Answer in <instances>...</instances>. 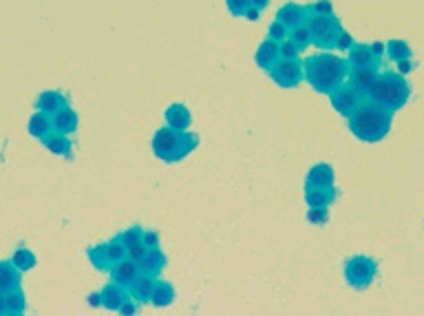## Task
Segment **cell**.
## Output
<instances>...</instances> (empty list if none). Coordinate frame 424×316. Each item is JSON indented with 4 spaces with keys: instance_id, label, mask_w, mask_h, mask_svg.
Returning <instances> with one entry per match:
<instances>
[{
    "instance_id": "cell-45",
    "label": "cell",
    "mask_w": 424,
    "mask_h": 316,
    "mask_svg": "<svg viewBox=\"0 0 424 316\" xmlns=\"http://www.w3.org/2000/svg\"><path fill=\"white\" fill-rule=\"evenodd\" d=\"M7 314V305H5V294H0V316Z\"/></svg>"
},
{
    "instance_id": "cell-43",
    "label": "cell",
    "mask_w": 424,
    "mask_h": 316,
    "mask_svg": "<svg viewBox=\"0 0 424 316\" xmlns=\"http://www.w3.org/2000/svg\"><path fill=\"white\" fill-rule=\"evenodd\" d=\"M86 303H88L91 308H102V298H100V292H93V294H88V296H86Z\"/></svg>"
},
{
    "instance_id": "cell-21",
    "label": "cell",
    "mask_w": 424,
    "mask_h": 316,
    "mask_svg": "<svg viewBox=\"0 0 424 316\" xmlns=\"http://www.w3.org/2000/svg\"><path fill=\"white\" fill-rule=\"evenodd\" d=\"M22 272L11 261H0V294H9L20 288Z\"/></svg>"
},
{
    "instance_id": "cell-40",
    "label": "cell",
    "mask_w": 424,
    "mask_h": 316,
    "mask_svg": "<svg viewBox=\"0 0 424 316\" xmlns=\"http://www.w3.org/2000/svg\"><path fill=\"white\" fill-rule=\"evenodd\" d=\"M312 13H321V16H334V5L331 3H312L307 5Z\"/></svg>"
},
{
    "instance_id": "cell-4",
    "label": "cell",
    "mask_w": 424,
    "mask_h": 316,
    "mask_svg": "<svg viewBox=\"0 0 424 316\" xmlns=\"http://www.w3.org/2000/svg\"><path fill=\"white\" fill-rule=\"evenodd\" d=\"M409 98H411V84H409L406 78H402L400 73H393V71H380L373 91L369 93V102L378 104V107H383L391 113L404 109Z\"/></svg>"
},
{
    "instance_id": "cell-10",
    "label": "cell",
    "mask_w": 424,
    "mask_h": 316,
    "mask_svg": "<svg viewBox=\"0 0 424 316\" xmlns=\"http://www.w3.org/2000/svg\"><path fill=\"white\" fill-rule=\"evenodd\" d=\"M109 275H111V283L119 285V288H124V290H131L133 283L140 279L142 272H140V265L126 257L124 261L115 263Z\"/></svg>"
},
{
    "instance_id": "cell-42",
    "label": "cell",
    "mask_w": 424,
    "mask_h": 316,
    "mask_svg": "<svg viewBox=\"0 0 424 316\" xmlns=\"http://www.w3.org/2000/svg\"><path fill=\"white\" fill-rule=\"evenodd\" d=\"M354 44H356V42H354L352 34H347V32H345V34L340 36V40H338V47H336V49H338V51H347V53H350V49L354 47Z\"/></svg>"
},
{
    "instance_id": "cell-38",
    "label": "cell",
    "mask_w": 424,
    "mask_h": 316,
    "mask_svg": "<svg viewBox=\"0 0 424 316\" xmlns=\"http://www.w3.org/2000/svg\"><path fill=\"white\" fill-rule=\"evenodd\" d=\"M144 246L148 248V250H159V244H161V239H159V232H155V230H144Z\"/></svg>"
},
{
    "instance_id": "cell-32",
    "label": "cell",
    "mask_w": 424,
    "mask_h": 316,
    "mask_svg": "<svg viewBox=\"0 0 424 316\" xmlns=\"http://www.w3.org/2000/svg\"><path fill=\"white\" fill-rule=\"evenodd\" d=\"M119 235H122V239H124L126 250H131V248H135V246H140L142 239H144V230L140 228V225H131V228H126L124 232H119Z\"/></svg>"
},
{
    "instance_id": "cell-7",
    "label": "cell",
    "mask_w": 424,
    "mask_h": 316,
    "mask_svg": "<svg viewBox=\"0 0 424 316\" xmlns=\"http://www.w3.org/2000/svg\"><path fill=\"white\" fill-rule=\"evenodd\" d=\"M267 75L281 88H294L305 80V71H303L300 60H279Z\"/></svg>"
},
{
    "instance_id": "cell-30",
    "label": "cell",
    "mask_w": 424,
    "mask_h": 316,
    "mask_svg": "<svg viewBox=\"0 0 424 316\" xmlns=\"http://www.w3.org/2000/svg\"><path fill=\"white\" fill-rule=\"evenodd\" d=\"M5 305H7V312H13V314H25V308H27V296L22 292V288L13 290L9 294H5Z\"/></svg>"
},
{
    "instance_id": "cell-28",
    "label": "cell",
    "mask_w": 424,
    "mask_h": 316,
    "mask_svg": "<svg viewBox=\"0 0 424 316\" xmlns=\"http://www.w3.org/2000/svg\"><path fill=\"white\" fill-rule=\"evenodd\" d=\"M11 263L16 265L20 272H29V270H34L38 265V259H36V254L29 250V248H18L16 252H13Z\"/></svg>"
},
{
    "instance_id": "cell-15",
    "label": "cell",
    "mask_w": 424,
    "mask_h": 316,
    "mask_svg": "<svg viewBox=\"0 0 424 316\" xmlns=\"http://www.w3.org/2000/svg\"><path fill=\"white\" fill-rule=\"evenodd\" d=\"M36 107H38L40 113L53 117L55 113H60L62 109L69 107V100H67L65 93H60V91H44V93H40Z\"/></svg>"
},
{
    "instance_id": "cell-11",
    "label": "cell",
    "mask_w": 424,
    "mask_h": 316,
    "mask_svg": "<svg viewBox=\"0 0 424 316\" xmlns=\"http://www.w3.org/2000/svg\"><path fill=\"white\" fill-rule=\"evenodd\" d=\"M307 16H310L307 5L287 3V5H283V7L277 11V22H281L285 29H290V32H292V29H296V27H300V25H305Z\"/></svg>"
},
{
    "instance_id": "cell-5",
    "label": "cell",
    "mask_w": 424,
    "mask_h": 316,
    "mask_svg": "<svg viewBox=\"0 0 424 316\" xmlns=\"http://www.w3.org/2000/svg\"><path fill=\"white\" fill-rule=\"evenodd\" d=\"M305 25H307L310 34H312V44L321 49L323 53L336 49L340 36L345 34V29H343L340 20L336 18V13H334V16H321V13H312L310 11Z\"/></svg>"
},
{
    "instance_id": "cell-3",
    "label": "cell",
    "mask_w": 424,
    "mask_h": 316,
    "mask_svg": "<svg viewBox=\"0 0 424 316\" xmlns=\"http://www.w3.org/2000/svg\"><path fill=\"white\" fill-rule=\"evenodd\" d=\"M197 146H199L197 133H179L164 126L153 135V153L164 164H177L186 159Z\"/></svg>"
},
{
    "instance_id": "cell-8",
    "label": "cell",
    "mask_w": 424,
    "mask_h": 316,
    "mask_svg": "<svg viewBox=\"0 0 424 316\" xmlns=\"http://www.w3.org/2000/svg\"><path fill=\"white\" fill-rule=\"evenodd\" d=\"M345 60H347V65H350V71H358V69L380 71V67H383V58L373 51L371 44H362V42H356Z\"/></svg>"
},
{
    "instance_id": "cell-44",
    "label": "cell",
    "mask_w": 424,
    "mask_h": 316,
    "mask_svg": "<svg viewBox=\"0 0 424 316\" xmlns=\"http://www.w3.org/2000/svg\"><path fill=\"white\" fill-rule=\"evenodd\" d=\"M398 71H400V75L404 78L406 73H411L413 71V65H411V60H406V62H398Z\"/></svg>"
},
{
    "instance_id": "cell-25",
    "label": "cell",
    "mask_w": 424,
    "mask_h": 316,
    "mask_svg": "<svg viewBox=\"0 0 424 316\" xmlns=\"http://www.w3.org/2000/svg\"><path fill=\"white\" fill-rule=\"evenodd\" d=\"M29 135H32V138H36V140H44L47 138V135L53 131V124H51V117L49 115H44V113H34L32 117H29Z\"/></svg>"
},
{
    "instance_id": "cell-46",
    "label": "cell",
    "mask_w": 424,
    "mask_h": 316,
    "mask_svg": "<svg viewBox=\"0 0 424 316\" xmlns=\"http://www.w3.org/2000/svg\"><path fill=\"white\" fill-rule=\"evenodd\" d=\"M5 316H25V314H13V312H7Z\"/></svg>"
},
{
    "instance_id": "cell-26",
    "label": "cell",
    "mask_w": 424,
    "mask_h": 316,
    "mask_svg": "<svg viewBox=\"0 0 424 316\" xmlns=\"http://www.w3.org/2000/svg\"><path fill=\"white\" fill-rule=\"evenodd\" d=\"M385 55L398 65V62H406V60H411L413 51H411V47H409L404 40H398V38H396V40L385 42Z\"/></svg>"
},
{
    "instance_id": "cell-31",
    "label": "cell",
    "mask_w": 424,
    "mask_h": 316,
    "mask_svg": "<svg viewBox=\"0 0 424 316\" xmlns=\"http://www.w3.org/2000/svg\"><path fill=\"white\" fill-rule=\"evenodd\" d=\"M290 40L296 44L300 51H305L310 44H312V34H310L307 25H300V27L292 29V32H290Z\"/></svg>"
},
{
    "instance_id": "cell-9",
    "label": "cell",
    "mask_w": 424,
    "mask_h": 316,
    "mask_svg": "<svg viewBox=\"0 0 424 316\" xmlns=\"http://www.w3.org/2000/svg\"><path fill=\"white\" fill-rule=\"evenodd\" d=\"M329 98H331V107L336 109V113H340L347 119H350L362 107V104L367 102L360 93H356L350 84H345L343 88H338V91L334 96H329Z\"/></svg>"
},
{
    "instance_id": "cell-17",
    "label": "cell",
    "mask_w": 424,
    "mask_h": 316,
    "mask_svg": "<svg viewBox=\"0 0 424 316\" xmlns=\"http://www.w3.org/2000/svg\"><path fill=\"white\" fill-rule=\"evenodd\" d=\"M42 146L47 148L49 153L60 155V157H65V159H71V157H73V142H71L69 135H62V133L51 131L47 138L42 140Z\"/></svg>"
},
{
    "instance_id": "cell-37",
    "label": "cell",
    "mask_w": 424,
    "mask_h": 316,
    "mask_svg": "<svg viewBox=\"0 0 424 316\" xmlns=\"http://www.w3.org/2000/svg\"><path fill=\"white\" fill-rule=\"evenodd\" d=\"M267 0H250V9H248V13H246V18L248 20H259V16H261V11L263 9H267Z\"/></svg>"
},
{
    "instance_id": "cell-41",
    "label": "cell",
    "mask_w": 424,
    "mask_h": 316,
    "mask_svg": "<svg viewBox=\"0 0 424 316\" xmlns=\"http://www.w3.org/2000/svg\"><path fill=\"white\" fill-rule=\"evenodd\" d=\"M138 312H140V303L135 298H128L126 303L119 308V316H138Z\"/></svg>"
},
{
    "instance_id": "cell-19",
    "label": "cell",
    "mask_w": 424,
    "mask_h": 316,
    "mask_svg": "<svg viewBox=\"0 0 424 316\" xmlns=\"http://www.w3.org/2000/svg\"><path fill=\"white\" fill-rule=\"evenodd\" d=\"M305 202L310 208H329L336 202L338 190L336 188H316V186H307L305 184Z\"/></svg>"
},
{
    "instance_id": "cell-36",
    "label": "cell",
    "mask_w": 424,
    "mask_h": 316,
    "mask_svg": "<svg viewBox=\"0 0 424 316\" xmlns=\"http://www.w3.org/2000/svg\"><path fill=\"white\" fill-rule=\"evenodd\" d=\"M228 11L232 13V16H237V18H246V13H248V9H250V0H230L228 5Z\"/></svg>"
},
{
    "instance_id": "cell-12",
    "label": "cell",
    "mask_w": 424,
    "mask_h": 316,
    "mask_svg": "<svg viewBox=\"0 0 424 316\" xmlns=\"http://www.w3.org/2000/svg\"><path fill=\"white\" fill-rule=\"evenodd\" d=\"M164 119H166V126L173 129V131H179V133H188L190 124H192V113L186 104L181 102H175L171 104L168 109L164 113Z\"/></svg>"
},
{
    "instance_id": "cell-39",
    "label": "cell",
    "mask_w": 424,
    "mask_h": 316,
    "mask_svg": "<svg viewBox=\"0 0 424 316\" xmlns=\"http://www.w3.org/2000/svg\"><path fill=\"white\" fill-rule=\"evenodd\" d=\"M146 254H148V248H146V246H144V242H142L140 246H135V248H131V250H128V259H131V261H135V263L140 265V263L146 259Z\"/></svg>"
},
{
    "instance_id": "cell-33",
    "label": "cell",
    "mask_w": 424,
    "mask_h": 316,
    "mask_svg": "<svg viewBox=\"0 0 424 316\" xmlns=\"http://www.w3.org/2000/svg\"><path fill=\"white\" fill-rule=\"evenodd\" d=\"M287 38H290V29H285V27H283L281 22H277V20L270 25V29H267V40L281 44V42H285Z\"/></svg>"
},
{
    "instance_id": "cell-20",
    "label": "cell",
    "mask_w": 424,
    "mask_h": 316,
    "mask_svg": "<svg viewBox=\"0 0 424 316\" xmlns=\"http://www.w3.org/2000/svg\"><path fill=\"white\" fill-rule=\"evenodd\" d=\"M51 124H53L55 133L73 135L75 131H78V126H80V115H78V111H75V109L67 107V109H62V111L55 113L51 117Z\"/></svg>"
},
{
    "instance_id": "cell-24",
    "label": "cell",
    "mask_w": 424,
    "mask_h": 316,
    "mask_svg": "<svg viewBox=\"0 0 424 316\" xmlns=\"http://www.w3.org/2000/svg\"><path fill=\"white\" fill-rule=\"evenodd\" d=\"M155 283H157V279L146 277V275H140V279L135 281L133 288L128 290L131 298L138 301L140 305H142V303H150V294H153V290H155Z\"/></svg>"
},
{
    "instance_id": "cell-22",
    "label": "cell",
    "mask_w": 424,
    "mask_h": 316,
    "mask_svg": "<svg viewBox=\"0 0 424 316\" xmlns=\"http://www.w3.org/2000/svg\"><path fill=\"white\" fill-rule=\"evenodd\" d=\"M166 265H168V257L159 250H148L146 259L140 263V272L146 275V277H153V279H159V275L166 270Z\"/></svg>"
},
{
    "instance_id": "cell-1",
    "label": "cell",
    "mask_w": 424,
    "mask_h": 316,
    "mask_svg": "<svg viewBox=\"0 0 424 316\" xmlns=\"http://www.w3.org/2000/svg\"><path fill=\"white\" fill-rule=\"evenodd\" d=\"M303 71H305L307 84L321 96H334L350 78L347 60L334 53H314L305 58L303 60Z\"/></svg>"
},
{
    "instance_id": "cell-23",
    "label": "cell",
    "mask_w": 424,
    "mask_h": 316,
    "mask_svg": "<svg viewBox=\"0 0 424 316\" xmlns=\"http://www.w3.org/2000/svg\"><path fill=\"white\" fill-rule=\"evenodd\" d=\"M175 298H177V292L173 288V283L157 279L155 290H153V294H150V305L153 308H168L175 303Z\"/></svg>"
},
{
    "instance_id": "cell-27",
    "label": "cell",
    "mask_w": 424,
    "mask_h": 316,
    "mask_svg": "<svg viewBox=\"0 0 424 316\" xmlns=\"http://www.w3.org/2000/svg\"><path fill=\"white\" fill-rule=\"evenodd\" d=\"M106 257H109L111 265H115V263H119V261H124V259L128 257V250H126V246H124L122 235H115L111 242H106Z\"/></svg>"
},
{
    "instance_id": "cell-16",
    "label": "cell",
    "mask_w": 424,
    "mask_h": 316,
    "mask_svg": "<svg viewBox=\"0 0 424 316\" xmlns=\"http://www.w3.org/2000/svg\"><path fill=\"white\" fill-rule=\"evenodd\" d=\"M254 60H256V65H259L261 71L270 73L272 69H274V65L281 60L279 44H277V42H272V40H263V42L259 44V49H256Z\"/></svg>"
},
{
    "instance_id": "cell-34",
    "label": "cell",
    "mask_w": 424,
    "mask_h": 316,
    "mask_svg": "<svg viewBox=\"0 0 424 316\" xmlns=\"http://www.w3.org/2000/svg\"><path fill=\"white\" fill-rule=\"evenodd\" d=\"M279 51H281V60H298L300 58V49L290 38L279 44Z\"/></svg>"
},
{
    "instance_id": "cell-35",
    "label": "cell",
    "mask_w": 424,
    "mask_h": 316,
    "mask_svg": "<svg viewBox=\"0 0 424 316\" xmlns=\"http://www.w3.org/2000/svg\"><path fill=\"white\" fill-rule=\"evenodd\" d=\"M307 221L312 225H325L329 221V208H310Z\"/></svg>"
},
{
    "instance_id": "cell-13",
    "label": "cell",
    "mask_w": 424,
    "mask_h": 316,
    "mask_svg": "<svg viewBox=\"0 0 424 316\" xmlns=\"http://www.w3.org/2000/svg\"><path fill=\"white\" fill-rule=\"evenodd\" d=\"M378 75L380 71H371V69H358V71H350V78H347V84H350L356 93H360L365 100H369V93L373 91V86L378 82Z\"/></svg>"
},
{
    "instance_id": "cell-6",
    "label": "cell",
    "mask_w": 424,
    "mask_h": 316,
    "mask_svg": "<svg viewBox=\"0 0 424 316\" xmlns=\"http://www.w3.org/2000/svg\"><path fill=\"white\" fill-rule=\"evenodd\" d=\"M345 281L352 290L365 292L378 279V261L367 254H354L345 261Z\"/></svg>"
},
{
    "instance_id": "cell-18",
    "label": "cell",
    "mask_w": 424,
    "mask_h": 316,
    "mask_svg": "<svg viewBox=\"0 0 424 316\" xmlns=\"http://www.w3.org/2000/svg\"><path fill=\"white\" fill-rule=\"evenodd\" d=\"M307 186L316 188H336V173L329 164H316L307 173Z\"/></svg>"
},
{
    "instance_id": "cell-14",
    "label": "cell",
    "mask_w": 424,
    "mask_h": 316,
    "mask_svg": "<svg viewBox=\"0 0 424 316\" xmlns=\"http://www.w3.org/2000/svg\"><path fill=\"white\" fill-rule=\"evenodd\" d=\"M100 298H102V308L109 310V312H119V308H122L126 301L131 298L128 290L119 288V285L115 283H106L104 288L100 290Z\"/></svg>"
},
{
    "instance_id": "cell-29",
    "label": "cell",
    "mask_w": 424,
    "mask_h": 316,
    "mask_svg": "<svg viewBox=\"0 0 424 316\" xmlns=\"http://www.w3.org/2000/svg\"><path fill=\"white\" fill-rule=\"evenodd\" d=\"M88 259L91 263H93L95 270H100V272H111V261L109 257H106V244H100V246H93L88 250Z\"/></svg>"
},
{
    "instance_id": "cell-2",
    "label": "cell",
    "mask_w": 424,
    "mask_h": 316,
    "mask_svg": "<svg viewBox=\"0 0 424 316\" xmlns=\"http://www.w3.org/2000/svg\"><path fill=\"white\" fill-rule=\"evenodd\" d=\"M391 122H393V113L378 107L373 102H365L362 107L350 117V131L356 135L360 142L365 144H378L383 142L389 131H391Z\"/></svg>"
}]
</instances>
